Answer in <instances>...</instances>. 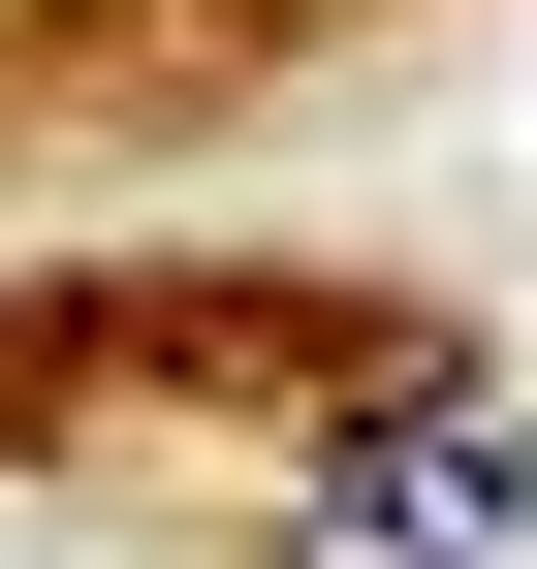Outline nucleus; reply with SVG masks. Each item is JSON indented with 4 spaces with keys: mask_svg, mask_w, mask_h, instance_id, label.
Returning <instances> with one entry per match:
<instances>
[{
    "mask_svg": "<svg viewBox=\"0 0 537 569\" xmlns=\"http://www.w3.org/2000/svg\"><path fill=\"white\" fill-rule=\"evenodd\" d=\"M348 538H379V569H506V538H537L506 411H379V443H348Z\"/></svg>",
    "mask_w": 537,
    "mask_h": 569,
    "instance_id": "f257e3e1",
    "label": "nucleus"
}]
</instances>
